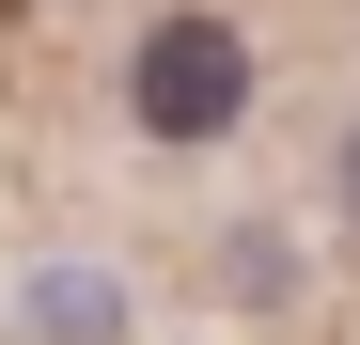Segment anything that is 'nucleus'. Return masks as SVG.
I'll return each mask as SVG.
<instances>
[{
    "label": "nucleus",
    "mask_w": 360,
    "mask_h": 345,
    "mask_svg": "<svg viewBox=\"0 0 360 345\" xmlns=\"http://www.w3.org/2000/svg\"><path fill=\"white\" fill-rule=\"evenodd\" d=\"M235 110H251V32L204 16V0H172V16L126 47V126L141 142H219Z\"/></svg>",
    "instance_id": "obj_1"
},
{
    "label": "nucleus",
    "mask_w": 360,
    "mask_h": 345,
    "mask_svg": "<svg viewBox=\"0 0 360 345\" xmlns=\"http://www.w3.org/2000/svg\"><path fill=\"white\" fill-rule=\"evenodd\" d=\"M16 330H32V345H110V330H126V299H110L94 267H47L32 299H16Z\"/></svg>",
    "instance_id": "obj_2"
},
{
    "label": "nucleus",
    "mask_w": 360,
    "mask_h": 345,
    "mask_svg": "<svg viewBox=\"0 0 360 345\" xmlns=\"http://www.w3.org/2000/svg\"><path fill=\"white\" fill-rule=\"evenodd\" d=\"M329 189H345V220H360V126H345V157H329Z\"/></svg>",
    "instance_id": "obj_3"
}]
</instances>
